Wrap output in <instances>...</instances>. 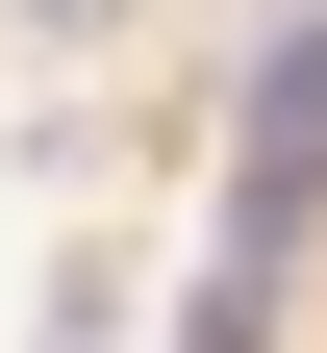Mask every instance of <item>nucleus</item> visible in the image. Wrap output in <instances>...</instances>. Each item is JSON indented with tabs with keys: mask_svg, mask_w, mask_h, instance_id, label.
Instances as JSON below:
<instances>
[]
</instances>
